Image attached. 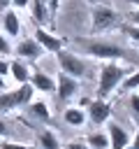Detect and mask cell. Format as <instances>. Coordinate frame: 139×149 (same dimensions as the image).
<instances>
[{
  "mask_svg": "<svg viewBox=\"0 0 139 149\" xmlns=\"http://www.w3.org/2000/svg\"><path fill=\"white\" fill-rule=\"evenodd\" d=\"M0 91H5V79L0 77Z\"/></svg>",
  "mask_w": 139,
  "mask_h": 149,
  "instance_id": "e575fe53",
  "label": "cell"
},
{
  "mask_svg": "<svg viewBox=\"0 0 139 149\" xmlns=\"http://www.w3.org/2000/svg\"><path fill=\"white\" fill-rule=\"evenodd\" d=\"M2 135H7V123L0 119V137H2Z\"/></svg>",
  "mask_w": 139,
  "mask_h": 149,
  "instance_id": "d6a6232c",
  "label": "cell"
},
{
  "mask_svg": "<svg viewBox=\"0 0 139 149\" xmlns=\"http://www.w3.org/2000/svg\"><path fill=\"white\" fill-rule=\"evenodd\" d=\"M63 116H65V123H67V126H74V128H79V126L86 123V112H83V107H67V109L63 112Z\"/></svg>",
  "mask_w": 139,
  "mask_h": 149,
  "instance_id": "9a60e30c",
  "label": "cell"
},
{
  "mask_svg": "<svg viewBox=\"0 0 139 149\" xmlns=\"http://www.w3.org/2000/svg\"><path fill=\"white\" fill-rule=\"evenodd\" d=\"M12 7V0H0V14L5 12V9H9Z\"/></svg>",
  "mask_w": 139,
  "mask_h": 149,
  "instance_id": "4dcf8cb0",
  "label": "cell"
},
{
  "mask_svg": "<svg viewBox=\"0 0 139 149\" xmlns=\"http://www.w3.org/2000/svg\"><path fill=\"white\" fill-rule=\"evenodd\" d=\"M130 5H134V7H139V0H127Z\"/></svg>",
  "mask_w": 139,
  "mask_h": 149,
  "instance_id": "d590c367",
  "label": "cell"
},
{
  "mask_svg": "<svg viewBox=\"0 0 139 149\" xmlns=\"http://www.w3.org/2000/svg\"><path fill=\"white\" fill-rule=\"evenodd\" d=\"M46 2V7H49V16H51V23L56 21V14H58V9H60V0H44Z\"/></svg>",
  "mask_w": 139,
  "mask_h": 149,
  "instance_id": "cb8c5ba5",
  "label": "cell"
},
{
  "mask_svg": "<svg viewBox=\"0 0 139 149\" xmlns=\"http://www.w3.org/2000/svg\"><path fill=\"white\" fill-rule=\"evenodd\" d=\"M76 88H79V81L74 77L65 74V72H58V77H56V91L53 93H58L60 100H70L76 93Z\"/></svg>",
  "mask_w": 139,
  "mask_h": 149,
  "instance_id": "9c48e42d",
  "label": "cell"
},
{
  "mask_svg": "<svg viewBox=\"0 0 139 149\" xmlns=\"http://www.w3.org/2000/svg\"><path fill=\"white\" fill-rule=\"evenodd\" d=\"M118 86H120L123 91H137V88H139V70H134L132 74H125Z\"/></svg>",
  "mask_w": 139,
  "mask_h": 149,
  "instance_id": "d6986e66",
  "label": "cell"
},
{
  "mask_svg": "<svg viewBox=\"0 0 139 149\" xmlns=\"http://www.w3.org/2000/svg\"><path fill=\"white\" fill-rule=\"evenodd\" d=\"M30 5V0H12V7L14 9H25Z\"/></svg>",
  "mask_w": 139,
  "mask_h": 149,
  "instance_id": "f1b7e54d",
  "label": "cell"
},
{
  "mask_svg": "<svg viewBox=\"0 0 139 149\" xmlns=\"http://www.w3.org/2000/svg\"><path fill=\"white\" fill-rule=\"evenodd\" d=\"M56 61H58L60 72H65V74H70L74 79H81L86 74V70H88V65L83 63V58H79L74 51H67L65 47L56 51Z\"/></svg>",
  "mask_w": 139,
  "mask_h": 149,
  "instance_id": "3957f363",
  "label": "cell"
},
{
  "mask_svg": "<svg viewBox=\"0 0 139 149\" xmlns=\"http://www.w3.org/2000/svg\"><path fill=\"white\" fill-rule=\"evenodd\" d=\"M37 142H39L42 149H60V142H58L56 133L53 130H46V128L37 133Z\"/></svg>",
  "mask_w": 139,
  "mask_h": 149,
  "instance_id": "2e32d148",
  "label": "cell"
},
{
  "mask_svg": "<svg viewBox=\"0 0 139 149\" xmlns=\"http://www.w3.org/2000/svg\"><path fill=\"white\" fill-rule=\"evenodd\" d=\"M30 14H32V21L37 23V26H44L46 21H51V16H49V7H46V2L44 0H30Z\"/></svg>",
  "mask_w": 139,
  "mask_h": 149,
  "instance_id": "7c38bea8",
  "label": "cell"
},
{
  "mask_svg": "<svg viewBox=\"0 0 139 149\" xmlns=\"http://www.w3.org/2000/svg\"><path fill=\"white\" fill-rule=\"evenodd\" d=\"M5 74H9V61L0 58V77H5Z\"/></svg>",
  "mask_w": 139,
  "mask_h": 149,
  "instance_id": "83f0119b",
  "label": "cell"
},
{
  "mask_svg": "<svg viewBox=\"0 0 139 149\" xmlns=\"http://www.w3.org/2000/svg\"><path fill=\"white\" fill-rule=\"evenodd\" d=\"M88 105H90V98H88V95L79 98V107H88Z\"/></svg>",
  "mask_w": 139,
  "mask_h": 149,
  "instance_id": "1f68e13d",
  "label": "cell"
},
{
  "mask_svg": "<svg viewBox=\"0 0 139 149\" xmlns=\"http://www.w3.org/2000/svg\"><path fill=\"white\" fill-rule=\"evenodd\" d=\"M16 56L21 61H28V63H35L44 56V49L35 42V37H28V40H21L19 47H16Z\"/></svg>",
  "mask_w": 139,
  "mask_h": 149,
  "instance_id": "ba28073f",
  "label": "cell"
},
{
  "mask_svg": "<svg viewBox=\"0 0 139 149\" xmlns=\"http://www.w3.org/2000/svg\"><path fill=\"white\" fill-rule=\"evenodd\" d=\"M9 109H16V100H14V91H7V93H0V112H9Z\"/></svg>",
  "mask_w": 139,
  "mask_h": 149,
  "instance_id": "ffe728a7",
  "label": "cell"
},
{
  "mask_svg": "<svg viewBox=\"0 0 139 149\" xmlns=\"http://www.w3.org/2000/svg\"><path fill=\"white\" fill-rule=\"evenodd\" d=\"M86 144L90 149H109V137L107 133H90L86 137Z\"/></svg>",
  "mask_w": 139,
  "mask_h": 149,
  "instance_id": "ac0fdd59",
  "label": "cell"
},
{
  "mask_svg": "<svg viewBox=\"0 0 139 149\" xmlns=\"http://www.w3.org/2000/svg\"><path fill=\"white\" fill-rule=\"evenodd\" d=\"M127 147H130V149H139V128H137V133H134V137L130 140Z\"/></svg>",
  "mask_w": 139,
  "mask_h": 149,
  "instance_id": "f546056e",
  "label": "cell"
},
{
  "mask_svg": "<svg viewBox=\"0 0 139 149\" xmlns=\"http://www.w3.org/2000/svg\"><path fill=\"white\" fill-rule=\"evenodd\" d=\"M28 112H30L35 119H39V121H49V119H51L49 105H46V102H42V100H37V102H30V105H28Z\"/></svg>",
  "mask_w": 139,
  "mask_h": 149,
  "instance_id": "e0dca14e",
  "label": "cell"
},
{
  "mask_svg": "<svg viewBox=\"0 0 139 149\" xmlns=\"http://www.w3.org/2000/svg\"><path fill=\"white\" fill-rule=\"evenodd\" d=\"M88 56L93 58H102V61H118V58H127L132 61L134 54L118 47V44H111V42H104V40H74Z\"/></svg>",
  "mask_w": 139,
  "mask_h": 149,
  "instance_id": "6da1fadb",
  "label": "cell"
},
{
  "mask_svg": "<svg viewBox=\"0 0 139 149\" xmlns=\"http://www.w3.org/2000/svg\"><path fill=\"white\" fill-rule=\"evenodd\" d=\"M123 77H125V70H123L116 61H107V63L102 65L100 74H97V91H95V95H97L100 100H107V98L114 93V88L123 81Z\"/></svg>",
  "mask_w": 139,
  "mask_h": 149,
  "instance_id": "7a4b0ae2",
  "label": "cell"
},
{
  "mask_svg": "<svg viewBox=\"0 0 139 149\" xmlns=\"http://www.w3.org/2000/svg\"><path fill=\"white\" fill-rule=\"evenodd\" d=\"M88 2H90V5H107L109 0H88Z\"/></svg>",
  "mask_w": 139,
  "mask_h": 149,
  "instance_id": "836d02e7",
  "label": "cell"
},
{
  "mask_svg": "<svg viewBox=\"0 0 139 149\" xmlns=\"http://www.w3.org/2000/svg\"><path fill=\"white\" fill-rule=\"evenodd\" d=\"M93 33H100V30H109L111 26H116L120 21L118 12H114L109 5H93Z\"/></svg>",
  "mask_w": 139,
  "mask_h": 149,
  "instance_id": "277c9868",
  "label": "cell"
},
{
  "mask_svg": "<svg viewBox=\"0 0 139 149\" xmlns=\"http://www.w3.org/2000/svg\"><path fill=\"white\" fill-rule=\"evenodd\" d=\"M127 23H132V26H139V7H137L134 12H130V14H127Z\"/></svg>",
  "mask_w": 139,
  "mask_h": 149,
  "instance_id": "4316f807",
  "label": "cell"
},
{
  "mask_svg": "<svg viewBox=\"0 0 139 149\" xmlns=\"http://www.w3.org/2000/svg\"><path fill=\"white\" fill-rule=\"evenodd\" d=\"M32 95H35V88L30 81L25 84H19V88H14V100H16V107H28L32 102Z\"/></svg>",
  "mask_w": 139,
  "mask_h": 149,
  "instance_id": "4fadbf2b",
  "label": "cell"
},
{
  "mask_svg": "<svg viewBox=\"0 0 139 149\" xmlns=\"http://www.w3.org/2000/svg\"><path fill=\"white\" fill-rule=\"evenodd\" d=\"M0 149H32L30 144H21V142H2Z\"/></svg>",
  "mask_w": 139,
  "mask_h": 149,
  "instance_id": "d4e9b609",
  "label": "cell"
},
{
  "mask_svg": "<svg viewBox=\"0 0 139 149\" xmlns=\"http://www.w3.org/2000/svg\"><path fill=\"white\" fill-rule=\"evenodd\" d=\"M107 137H109V149H127L130 144L127 130L116 121H107Z\"/></svg>",
  "mask_w": 139,
  "mask_h": 149,
  "instance_id": "52a82bcc",
  "label": "cell"
},
{
  "mask_svg": "<svg viewBox=\"0 0 139 149\" xmlns=\"http://www.w3.org/2000/svg\"><path fill=\"white\" fill-rule=\"evenodd\" d=\"M130 116H132V121L139 128V93H132L130 95Z\"/></svg>",
  "mask_w": 139,
  "mask_h": 149,
  "instance_id": "44dd1931",
  "label": "cell"
},
{
  "mask_svg": "<svg viewBox=\"0 0 139 149\" xmlns=\"http://www.w3.org/2000/svg\"><path fill=\"white\" fill-rule=\"evenodd\" d=\"M35 42H37L44 51H49V54H56L58 49L65 47V40L58 37V35H53V33L46 30L44 26H37V28H35Z\"/></svg>",
  "mask_w": 139,
  "mask_h": 149,
  "instance_id": "5b68a950",
  "label": "cell"
},
{
  "mask_svg": "<svg viewBox=\"0 0 139 149\" xmlns=\"http://www.w3.org/2000/svg\"><path fill=\"white\" fill-rule=\"evenodd\" d=\"M109 116H111V102L109 100H100V98L90 100L88 112H86V119H90L95 126H102V123L109 121Z\"/></svg>",
  "mask_w": 139,
  "mask_h": 149,
  "instance_id": "8992f818",
  "label": "cell"
},
{
  "mask_svg": "<svg viewBox=\"0 0 139 149\" xmlns=\"http://www.w3.org/2000/svg\"><path fill=\"white\" fill-rule=\"evenodd\" d=\"M9 74H12L19 84L30 81V68H28V65H25V61H21V58H16V61H12V63H9Z\"/></svg>",
  "mask_w": 139,
  "mask_h": 149,
  "instance_id": "5bb4252c",
  "label": "cell"
},
{
  "mask_svg": "<svg viewBox=\"0 0 139 149\" xmlns=\"http://www.w3.org/2000/svg\"><path fill=\"white\" fill-rule=\"evenodd\" d=\"M30 84L39 93H53L56 91V79L51 74H46V72H42V70H32L30 72Z\"/></svg>",
  "mask_w": 139,
  "mask_h": 149,
  "instance_id": "30bf717a",
  "label": "cell"
},
{
  "mask_svg": "<svg viewBox=\"0 0 139 149\" xmlns=\"http://www.w3.org/2000/svg\"><path fill=\"white\" fill-rule=\"evenodd\" d=\"M123 33L132 40V42H137L139 44V26H132V23H125L123 26Z\"/></svg>",
  "mask_w": 139,
  "mask_h": 149,
  "instance_id": "7402d4cb",
  "label": "cell"
},
{
  "mask_svg": "<svg viewBox=\"0 0 139 149\" xmlns=\"http://www.w3.org/2000/svg\"><path fill=\"white\" fill-rule=\"evenodd\" d=\"M0 23H2V33L7 37H16L21 33V21H19V14L14 9H5L0 14Z\"/></svg>",
  "mask_w": 139,
  "mask_h": 149,
  "instance_id": "8fae6325",
  "label": "cell"
},
{
  "mask_svg": "<svg viewBox=\"0 0 139 149\" xmlns=\"http://www.w3.org/2000/svg\"><path fill=\"white\" fill-rule=\"evenodd\" d=\"M60 149H90L86 142H79V140H74V142H67L65 147H60Z\"/></svg>",
  "mask_w": 139,
  "mask_h": 149,
  "instance_id": "484cf974",
  "label": "cell"
},
{
  "mask_svg": "<svg viewBox=\"0 0 139 149\" xmlns=\"http://www.w3.org/2000/svg\"><path fill=\"white\" fill-rule=\"evenodd\" d=\"M12 54V44H9V37L5 33H0V56H9Z\"/></svg>",
  "mask_w": 139,
  "mask_h": 149,
  "instance_id": "603a6c76",
  "label": "cell"
}]
</instances>
